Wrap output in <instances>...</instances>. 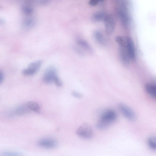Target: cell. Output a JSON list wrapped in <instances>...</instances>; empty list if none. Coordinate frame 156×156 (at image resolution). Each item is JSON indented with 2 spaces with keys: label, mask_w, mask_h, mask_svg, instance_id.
<instances>
[{
  "label": "cell",
  "mask_w": 156,
  "mask_h": 156,
  "mask_svg": "<svg viewBox=\"0 0 156 156\" xmlns=\"http://www.w3.org/2000/svg\"><path fill=\"white\" fill-rule=\"evenodd\" d=\"M117 117V114L115 111L112 109L107 110L101 114L96 127L101 130L105 129L116 120Z\"/></svg>",
  "instance_id": "1"
},
{
  "label": "cell",
  "mask_w": 156,
  "mask_h": 156,
  "mask_svg": "<svg viewBox=\"0 0 156 156\" xmlns=\"http://www.w3.org/2000/svg\"><path fill=\"white\" fill-rule=\"evenodd\" d=\"M76 133L80 137L85 139H90L93 136V132L91 126L87 123H84L77 129Z\"/></svg>",
  "instance_id": "2"
},
{
  "label": "cell",
  "mask_w": 156,
  "mask_h": 156,
  "mask_svg": "<svg viewBox=\"0 0 156 156\" xmlns=\"http://www.w3.org/2000/svg\"><path fill=\"white\" fill-rule=\"evenodd\" d=\"M30 111L27 103L23 104L7 112V115L10 117L22 115L28 113Z\"/></svg>",
  "instance_id": "3"
},
{
  "label": "cell",
  "mask_w": 156,
  "mask_h": 156,
  "mask_svg": "<svg viewBox=\"0 0 156 156\" xmlns=\"http://www.w3.org/2000/svg\"><path fill=\"white\" fill-rule=\"evenodd\" d=\"M104 21L106 33L108 35H111L115 30L116 22V17L112 14L106 15Z\"/></svg>",
  "instance_id": "4"
},
{
  "label": "cell",
  "mask_w": 156,
  "mask_h": 156,
  "mask_svg": "<svg viewBox=\"0 0 156 156\" xmlns=\"http://www.w3.org/2000/svg\"><path fill=\"white\" fill-rule=\"evenodd\" d=\"M118 108L121 112L128 120L134 121L136 119V116L134 111L128 106L123 103H120Z\"/></svg>",
  "instance_id": "5"
},
{
  "label": "cell",
  "mask_w": 156,
  "mask_h": 156,
  "mask_svg": "<svg viewBox=\"0 0 156 156\" xmlns=\"http://www.w3.org/2000/svg\"><path fill=\"white\" fill-rule=\"evenodd\" d=\"M56 69L55 67L51 66L46 69L43 76V80L45 83L50 84L53 81L56 75Z\"/></svg>",
  "instance_id": "6"
},
{
  "label": "cell",
  "mask_w": 156,
  "mask_h": 156,
  "mask_svg": "<svg viewBox=\"0 0 156 156\" xmlns=\"http://www.w3.org/2000/svg\"><path fill=\"white\" fill-rule=\"evenodd\" d=\"M37 144L41 147L51 149L56 147L57 146V142L54 139L51 138H43L39 140Z\"/></svg>",
  "instance_id": "7"
},
{
  "label": "cell",
  "mask_w": 156,
  "mask_h": 156,
  "mask_svg": "<svg viewBox=\"0 0 156 156\" xmlns=\"http://www.w3.org/2000/svg\"><path fill=\"white\" fill-rule=\"evenodd\" d=\"M126 48L130 58L134 60L135 58V51L133 42L132 39L129 37H126Z\"/></svg>",
  "instance_id": "8"
},
{
  "label": "cell",
  "mask_w": 156,
  "mask_h": 156,
  "mask_svg": "<svg viewBox=\"0 0 156 156\" xmlns=\"http://www.w3.org/2000/svg\"><path fill=\"white\" fill-rule=\"evenodd\" d=\"M119 55L122 64L125 66H128L130 62V57L126 47L119 46Z\"/></svg>",
  "instance_id": "9"
},
{
  "label": "cell",
  "mask_w": 156,
  "mask_h": 156,
  "mask_svg": "<svg viewBox=\"0 0 156 156\" xmlns=\"http://www.w3.org/2000/svg\"><path fill=\"white\" fill-rule=\"evenodd\" d=\"M144 88L146 92L152 98L155 99L156 96L155 86L150 83H147L145 85Z\"/></svg>",
  "instance_id": "10"
},
{
  "label": "cell",
  "mask_w": 156,
  "mask_h": 156,
  "mask_svg": "<svg viewBox=\"0 0 156 156\" xmlns=\"http://www.w3.org/2000/svg\"><path fill=\"white\" fill-rule=\"evenodd\" d=\"M106 15L103 11H98L94 13L91 16V20L94 22H99L104 21Z\"/></svg>",
  "instance_id": "11"
},
{
  "label": "cell",
  "mask_w": 156,
  "mask_h": 156,
  "mask_svg": "<svg viewBox=\"0 0 156 156\" xmlns=\"http://www.w3.org/2000/svg\"><path fill=\"white\" fill-rule=\"evenodd\" d=\"M77 42L80 46L89 53H92L93 52L91 47L86 41L81 39H78L77 40Z\"/></svg>",
  "instance_id": "12"
},
{
  "label": "cell",
  "mask_w": 156,
  "mask_h": 156,
  "mask_svg": "<svg viewBox=\"0 0 156 156\" xmlns=\"http://www.w3.org/2000/svg\"><path fill=\"white\" fill-rule=\"evenodd\" d=\"M27 106L31 111L38 112L40 110V106L37 102L30 101L27 103Z\"/></svg>",
  "instance_id": "13"
},
{
  "label": "cell",
  "mask_w": 156,
  "mask_h": 156,
  "mask_svg": "<svg viewBox=\"0 0 156 156\" xmlns=\"http://www.w3.org/2000/svg\"><path fill=\"white\" fill-rule=\"evenodd\" d=\"M94 37L96 41L100 44L104 45L105 43L104 37L102 34L99 31H96L94 33Z\"/></svg>",
  "instance_id": "14"
},
{
  "label": "cell",
  "mask_w": 156,
  "mask_h": 156,
  "mask_svg": "<svg viewBox=\"0 0 156 156\" xmlns=\"http://www.w3.org/2000/svg\"><path fill=\"white\" fill-rule=\"evenodd\" d=\"M0 155L4 156H21L22 153L18 151H5L1 152Z\"/></svg>",
  "instance_id": "15"
},
{
  "label": "cell",
  "mask_w": 156,
  "mask_h": 156,
  "mask_svg": "<svg viewBox=\"0 0 156 156\" xmlns=\"http://www.w3.org/2000/svg\"><path fill=\"white\" fill-rule=\"evenodd\" d=\"M43 63L41 60H37L30 63L28 66V68L38 71Z\"/></svg>",
  "instance_id": "16"
},
{
  "label": "cell",
  "mask_w": 156,
  "mask_h": 156,
  "mask_svg": "<svg viewBox=\"0 0 156 156\" xmlns=\"http://www.w3.org/2000/svg\"><path fill=\"white\" fill-rule=\"evenodd\" d=\"M147 143L149 147L153 150L156 148V137L154 136L149 137L147 140Z\"/></svg>",
  "instance_id": "17"
},
{
  "label": "cell",
  "mask_w": 156,
  "mask_h": 156,
  "mask_svg": "<svg viewBox=\"0 0 156 156\" xmlns=\"http://www.w3.org/2000/svg\"><path fill=\"white\" fill-rule=\"evenodd\" d=\"M35 23V22L34 19H28L25 22L24 26L26 28L30 29L34 26Z\"/></svg>",
  "instance_id": "18"
},
{
  "label": "cell",
  "mask_w": 156,
  "mask_h": 156,
  "mask_svg": "<svg viewBox=\"0 0 156 156\" xmlns=\"http://www.w3.org/2000/svg\"><path fill=\"white\" fill-rule=\"evenodd\" d=\"M115 40L119 46L125 47L126 45V38L121 36H118L116 37Z\"/></svg>",
  "instance_id": "19"
},
{
  "label": "cell",
  "mask_w": 156,
  "mask_h": 156,
  "mask_svg": "<svg viewBox=\"0 0 156 156\" xmlns=\"http://www.w3.org/2000/svg\"><path fill=\"white\" fill-rule=\"evenodd\" d=\"M37 71L29 68L23 69L22 73L23 74L26 76H31L35 74Z\"/></svg>",
  "instance_id": "20"
},
{
  "label": "cell",
  "mask_w": 156,
  "mask_h": 156,
  "mask_svg": "<svg viewBox=\"0 0 156 156\" xmlns=\"http://www.w3.org/2000/svg\"><path fill=\"white\" fill-rule=\"evenodd\" d=\"M22 10L23 12L27 15H30L33 12V8L28 6H24L23 7Z\"/></svg>",
  "instance_id": "21"
},
{
  "label": "cell",
  "mask_w": 156,
  "mask_h": 156,
  "mask_svg": "<svg viewBox=\"0 0 156 156\" xmlns=\"http://www.w3.org/2000/svg\"><path fill=\"white\" fill-rule=\"evenodd\" d=\"M72 48L74 51L80 56L82 57L84 56V54L80 48L75 45H73Z\"/></svg>",
  "instance_id": "22"
},
{
  "label": "cell",
  "mask_w": 156,
  "mask_h": 156,
  "mask_svg": "<svg viewBox=\"0 0 156 156\" xmlns=\"http://www.w3.org/2000/svg\"><path fill=\"white\" fill-rule=\"evenodd\" d=\"M53 82L58 87H61L62 86V83L59 78L56 75L55 77Z\"/></svg>",
  "instance_id": "23"
},
{
  "label": "cell",
  "mask_w": 156,
  "mask_h": 156,
  "mask_svg": "<svg viewBox=\"0 0 156 156\" xmlns=\"http://www.w3.org/2000/svg\"><path fill=\"white\" fill-rule=\"evenodd\" d=\"M71 94L73 96L78 98H81L83 97V95L81 93L76 91H72Z\"/></svg>",
  "instance_id": "24"
},
{
  "label": "cell",
  "mask_w": 156,
  "mask_h": 156,
  "mask_svg": "<svg viewBox=\"0 0 156 156\" xmlns=\"http://www.w3.org/2000/svg\"><path fill=\"white\" fill-rule=\"evenodd\" d=\"M99 0H89V4L93 6L96 5L98 3Z\"/></svg>",
  "instance_id": "25"
},
{
  "label": "cell",
  "mask_w": 156,
  "mask_h": 156,
  "mask_svg": "<svg viewBox=\"0 0 156 156\" xmlns=\"http://www.w3.org/2000/svg\"><path fill=\"white\" fill-rule=\"evenodd\" d=\"M4 79V75L2 72L0 71V84L2 82Z\"/></svg>",
  "instance_id": "26"
},
{
  "label": "cell",
  "mask_w": 156,
  "mask_h": 156,
  "mask_svg": "<svg viewBox=\"0 0 156 156\" xmlns=\"http://www.w3.org/2000/svg\"><path fill=\"white\" fill-rule=\"evenodd\" d=\"M48 2V0H39V2L42 4L47 3Z\"/></svg>",
  "instance_id": "27"
},
{
  "label": "cell",
  "mask_w": 156,
  "mask_h": 156,
  "mask_svg": "<svg viewBox=\"0 0 156 156\" xmlns=\"http://www.w3.org/2000/svg\"><path fill=\"white\" fill-rule=\"evenodd\" d=\"M103 0H99V1H103Z\"/></svg>",
  "instance_id": "28"
}]
</instances>
